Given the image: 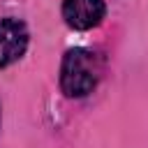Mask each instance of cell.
<instances>
[{"label": "cell", "instance_id": "6da1fadb", "mask_svg": "<svg viewBox=\"0 0 148 148\" xmlns=\"http://www.w3.org/2000/svg\"><path fill=\"white\" fill-rule=\"evenodd\" d=\"M99 81V60L88 49H69L60 65V90L67 97H86Z\"/></svg>", "mask_w": 148, "mask_h": 148}, {"label": "cell", "instance_id": "7a4b0ae2", "mask_svg": "<svg viewBox=\"0 0 148 148\" xmlns=\"http://www.w3.org/2000/svg\"><path fill=\"white\" fill-rule=\"evenodd\" d=\"M28 28L21 18H0V69L16 62L28 49Z\"/></svg>", "mask_w": 148, "mask_h": 148}, {"label": "cell", "instance_id": "3957f363", "mask_svg": "<svg viewBox=\"0 0 148 148\" xmlns=\"http://www.w3.org/2000/svg\"><path fill=\"white\" fill-rule=\"evenodd\" d=\"M106 14L104 0H65L62 18L74 30H92L102 23Z\"/></svg>", "mask_w": 148, "mask_h": 148}]
</instances>
